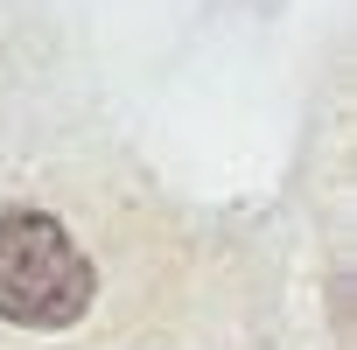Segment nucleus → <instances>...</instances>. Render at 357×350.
Wrapping results in <instances>:
<instances>
[{
  "label": "nucleus",
  "mask_w": 357,
  "mask_h": 350,
  "mask_svg": "<svg viewBox=\"0 0 357 350\" xmlns=\"http://www.w3.org/2000/svg\"><path fill=\"white\" fill-rule=\"evenodd\" d=\"M98 294L91 259L50 211L0 218V322L22 329H70Z\"/></svg>",
  "instance_id": "obj_1"
}]
</instances>
